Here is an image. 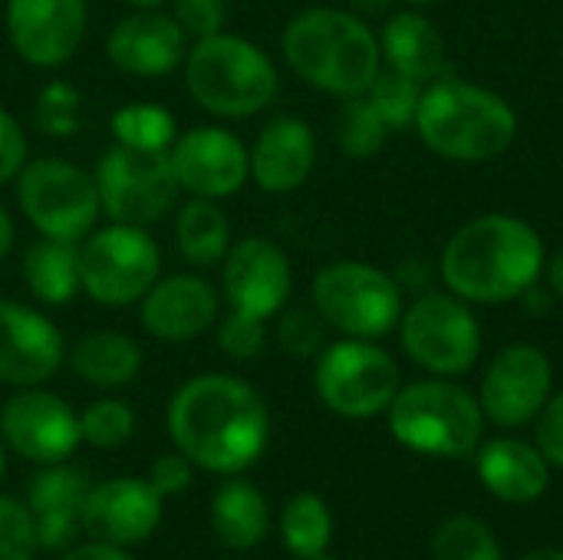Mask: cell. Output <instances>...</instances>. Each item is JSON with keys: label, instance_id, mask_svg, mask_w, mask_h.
<instances>
[{"label": "cell", "instance_id": "29", "mask_svg": "<svg viewBox=\"0 0 563 560\" xmlns=\"http://www.w3.org/2000/svg\"><path fill=\"white\" fill-rule=\"evenodd\" d=\"M23 281L40 304H69L79 294V244L36 238L23 254Z\"/></svg>", "mask_w": 563, "mask_h": 560}, {"label": "cell", "instance_id": "31", "mask_svg": "<svg viewBox=\"0 0 563 560\" xmlns=\"http://www.w3.org/2000/svg\"><path fill=\"white\" fill-rule=\"evenodd\" d=\"M115 145L135 149V152H172L178 139L175 116L158 102H125L109 119Z\"/></svg>", "mask_w": 563, "mask_h": 560}, {"label": "cell", "instance_id": "25", "mask_svg": "<svg viewBox=\"0 0 563 560\" xmlns=\"http://www.w3.org/2000/svg\"><path fill=\"white\" fill-rule=\"evenodd\" d=\"M211 531L231 551L257 548L271 531V505L264 492L247 479L228 475L211 502Z\"/></svg>", "mask_w": 563, "mask_h": 560}, {"label": "cell", "instance_id": "37", "mask_svg": "<svg viewBox=\"0 0 563 560\" xmlns=\"http://www.w3.org/2000/svg\"><path fill=\"white\" fill-rule=\"evenodd\" d=\"M277 343L287 356H320L327 347V320L317 310H287L277 323Z\"/></svg>", "mask_w": 563, "mask_h": 560}, {"label": "cell", "instance_id": "44", "mask_svg": "<svg viewBox=\"0 0 563 560\" xmlns=\"http://www.w3.org/2000/svg\"><path fill=\"white\" fill-rule=\"evenodd\" d=\"M56 560H132V554L125 548H115V545L89 541V545H76V548L59 551Z\"/></svg>", "mask_w": 563, "mask_h": 560}, {"label": "cell", "instance_id": "30", "mask_svg": "<svg viewBox=\"0 0 563 560\" xmlns=\"http://www.w3.org/2000/svg\"><path fill=\"white\" fill-rule=\"evenodd\" d=\"M284 548L297 560H320L333 538V515L327 502L313 492H300L284 505L280 515Z\"/></svg>", "mask_w": 563, "mask_h": 560}, {"label": "cell", "instance_id": "9", "mask_svg": "<svg viewBox=\"0 0 563 560\" xmlns=\"http://www.w3.org/2000/svg\"><path fill=\"white\" fill-rule=\"evenodd\" d=\"M313 310L327 320V327L356 337L379 340L402 320V290L399 284L363 261H336L327 264L313 277Z\"/></svg>", "mask_w": 563, "mask_h": 560}, {"label": "cell", "instance_id": "7", "mask_svg": "<svg viewBox=\"0 0 563 560\" xmlns=\"http://www.w3.org/2000/svg\"><path fill=\"white\" fill-rule=\"evenodd\" d=\"M162 277V251L148 228L109 221L79 244V290L99 307H132Z\"/></svg>", "mask_w": 563, "mask_h": 560}, {"label": "cell", "instance_id": "41", "mask_svg": "<svg viewBox=\"0 0 563 560\" xmlns=\"http://www.w3.org/2000/svg\"><path fill=\"white\" fill-rule=\"evenodd\" d=\"M26 155H30V142H26L23 125L0 106V185L20 175V168L26 165Z\"/></svg>", "mask_w": 563, "mask_h": 560}, {"label": "cell", "instance_id": "46", "mask_svg": "<svg viewBox=\"0 0 563 560\" xmlns=\"http://www.w3.org/2000/svg\"><path fill=\"white\" fill-rule=\"evenodd\" d=\"M548 281H551L554 294L563 297V251H558V254H554V261L548 264Z\"/></svg>", "mask_w": 563, "mask_h": 560}, {"label": "cell", "instance_id": "11", "mask_svg": "<svg viewBox=\"0 0 563 560\" xmlns=\"http://www.w3.org/2000/svg\"><path fill=\"white\" fill-rule=\"evenodd\" d=\"M313 386L330 413L343 419H373L396 399L399 366L373 340L346 337L323 347L317 356Z\"/></svg>", "mask_w": 563, "mask_h": 560}, {"label": "cell", "instance_id": "19", "mask_svg": "<svg viewBox=\"0 0 563 560\" xmlns=\"http://www.w3.org/2000/svg\"><path fill=\"white\" fill-rule=\"evenodd\" d=\"M162 502L148 479H109L89 488L79 525L92 541L132 548L158 531Z\"/></svg>", "mask_w": 563, "mask_h": 560}, {"label": "cell", "instance_id": "26", "mask_svg": "<svg viewBox=\"0 0 563 560\" xmlns=\"http://www.w3.org/2000/svg\"><path fill=\"white\" fill-rule=\"evenodd\" d=\"M383 56L389 59V69L409 76V79H432L442 73V59H445V40L439 33V26L416 13V10H402L396 17L386 20L383 26Z\"/></svg>", "mask_w": 563, "mask_h": 560}, {"label": "cell", "instance_id": "2", "mask_svg": "<svg viewBox=\"0 0 563 560\" xmlns=\"http://www.w3.org/2000/svg\"><path fill=\"white\" fill-rule=\"evenodd\" d=\"M544 271L541 234L511 215H482L462 224L442 254L445 287L465 304H508Z\"/></svg>", "mask_w": 563, "mask_h": 560}, {"label": "cell", "instance_id": "28", "mask_svg": "<svg viewBox=\"0 0 563 560\" xmlns=\"http://www.w3.org/2000/svg\"><path fill=\"white\" fill-rule=\"evenodd\" d=\"M172 231L178 254L198 271L221 264L224 254L231 251V221L224 208L211 198H191L178 205Z\"/></svg>", "mask_w": 563, "mask_h": 560}, {"label": "cell", "instance_id": "43", "mask_svg": "<svg viewBox=\"0 0 563 560\" xmlns=\"http://www.w3.org/2000/svg\"><path fill=\"white\" fill-rule=\"evenodd\" d=\"M538 449L548 465L563 469V389L558 396H548L544 409L538 413Z\"/></svg>", "mask_w": 563, "mask_h": 560}, {"label": "cell", "instance_id": "27", "mask_svg": "<svg viewBox=\"0 0 563 560\" xmlns=\"http://www.w3.org/2000/svg\"><path fill=\"white\" fill-rule=\"evenodd\" d=\"M73 373L96 389H122L142 373V347L119 330H92L69 353Z\"/></svg>", "mask_w": 563, "mask_h": 560}, {"label": "cell", "instance_id": "23", "mask_svg": "<svg viewBox=\"0 0 563 560\" xmlns=\"http://www.w3.org/2000/svg\"><path fill=\"white\" fill-rule=\"evenodd\" d=\"M247 162L257 188H264L267 195H287L300 188L317 165L313 129L297 116L271 119L247 149Z\"/></svg>", "mask_w": 563, "mask_h": 560}, {"label": "cell", "instance_id": "50", "mask_svg": "<svg viewBox=\"0 0 563 560\" xmlns=\"http://www.w3.org/2000/svg\"><path fill=\"white\" fill-rule=\"evenodd\" d=\"M3 475H7V446L0 439V482H3Z\"/></svg>", "mask_w": 563, "mask_h": 560}, {"label": "cell", "instance_id": "22", "mask_svg": "<svg viewBox=\"0 0 563 560\" xmlns=\"http://www.w3.org/2000/svg\"><path fill=\"white\" fill-rule=\"evenodd\" d=\"M92 482L86 472L56 462V465H43L30 488H26V508L36 528V545L40 551L59 554L66 548H73L76 535L82 531L79 518H82V502L89 495Z\"/></svg>", "mask_w": 563, "mask_h": 560}, {"label": "cell", "instance_id": "24", "mask_svg": "<svg viewBox=\"0 0 563 560\" xmlns=\"http://www.w3.org/2000/svg\"><path fill=\"white\" fill-rule=\"evenodd\" d=\"M475 469L482 485L508 502V505H531L548 488V459L538 446H528L521 439H492L478 446Z\"/></svg>", "mask_w": 563, "mask_h": 560}, {"label": "cell", "instance_id": "12", "mask_svg": "<svg viewBox=\"0 0 563 560\" xmlns=\"http://www.w3.org/2000/svg\"><path fill=\"white\" fill-rule=\"evenodd\" d=\"M402 350L412 363L439 376H459L482 353V327L455 294H422L402 310Z\"/></svg>", "mask_w": 563, "mask_h": 560}, {"label": "cell", "instance_id": "32", "mask_svg": "<svg viewBox=\"0 0 563 560\" xmlns=\"http://www.w3.org/2000/svg\"><path fill=\"white\" fill-rule=\"evenodd\" d=\"M435 560H505V551L492 528L472 515H452L432 538Z\"/></svg>", "mask_w": 563, "mask_h": 560}, {"label": "cell", "instance_id": "42", "mask_svg": "<svg viewBox=\"0 0 563 560\" xmlns=\"http://www.w3.org/2000/svg\"><path fill=\"white\" fill-rule=\"evenodd\" d=\"M191 462L175 449V452H168V455H158L155 462H152V469H148V485L162 495V498H175V495H181L188 485H191Z\"/></svg>", "mask_w": 563, "mask_h": 560}, {"label": "cell", "instance_id": "21", "mask_svg": "<svg viewBox=\"0 0 563 560\" xmlns=\"http://www.w3.org/2000/svg\"><path fill=\"white\" fill-rule=\"evenodd\" d=\"M109 63L139 79H158L185 66L188 56V36L175 23L172 13L162 10H132L122 17L106 40Z\"/></svg>", "mask_w": 563, "mask_h": 560}, {"label": "cell", "instance_id": "38", "mask_svg": "<svg viewBox=\"0 0 563 560\" xmlns=\"http://www.w3.org/2000/svg\"><path fill=\"white\" fill-rule=\"evenodd\" d=\"M40 551L30 508L0 495V560H33Z\"/></svg>", "mask_w": 563, "mask_h": 560}, {"label": "cell", "instance_id": "15", "mask_svg": "<svg viewBox=\"0 0 563 560\" xmlns=\"http://www.w3.org/2000/svg\"><path fill=\"white\" fill-rule=\"evenodd\" d=\"M294 287L290 257L267 238H244L231 244L221 261V300L228 310L271 320L284 310Z\"/></svg>", "mask_w": 563, "mask_h": 560}, {"label": "cell", "instance_id": "48", "mask_svg": "<svg viewBox=\"0 0 563 560\" xmlns=\"http://www.w3.org/2000/svg\"><path fill=\"white\" fill-rule=\"evenodd\" d=\"M125 3H132V10H162L168 0H125Z\"/></svg>", "mask_w": 563, "mask_h": 560}, {"label": "cell", "instance_id": "5", "mask_svg": "<svg viewBox=\"0 0 563 560\" xmlns=\"http://www.w3.org/2000/svg\"><path fill=\"white\" fill-rule=\"evenodd\" d=\"M185 86L205 112L221 119H247L277 99L280 76L274 59L257 43L221 30L195 40L188 50Z\"/></svg>", "mask_w": 563, "mask_h": 560}, {"label": "cell", "instance_id": "6", "mask_svg": "<svg viewBox=\"0 0 563 560\" xmlns=\"http://www.w3.org/2000/svg\"><path fill=\"white\" fill-rule=\"evenodd\" d=\"M386 413L396 442L419 455L468 459L482 446V432H485L482 403L455 383L422 380L406 389L399 386Z\"/></svg>", "mask_w": 563, "mask_h": 560}, {"label": "cell", "instance_id": "8", "mask_svg": "<svg viewBox=\"0 0 563 560\" xmlns=\"http://www.w3.org/2000/svg\"><path fill=\"white\" fill-rule=\"evenodd\" d=\"M13 182L16 205L40 238L79 244L102 215L92 172L66 158H26Z\"/></svg>", "mask_w": 563, "mask_h": 560}, {"label": "cell", "instance_id": "39", "mask_svg": "<svg viewBox=\"0 0 563 560\" xmlns=\"http://www.w3.org/2000/svg\"><path fill=\"white\" fill-rule=\"evenodd\" d=\"M267 340V320H254L244 314L228 310V317L218 323V347L231 360H254L264 353Z\"/></svg>", "mask_w": 563, "mask_h": 560}, {"label": "cell", "instance_id": "17", "mask_svg": "<svg viewBox=\"0 0 563 560\" xmlns=\"http://www.w3.org/2000/svg\"><path fill=\"white\" fill-rule=\"evenodd\" d=\"M551 380H554L551 360L538 347L531 343L505 347L492 360L482 380L478 403H482L485 419H492L501 429L528 426L544 409L551 396Z\"/></svg>", "mask_w": 563, "mask_h": 560}, {"label": "cell", "instance_id": "13", "mask_svg": "<svg viewBox=\"0 0 563 560\" xmlns=\"http://www.w3.org/2000/svg\"><path fill=\"white\" fill-rule=\"evenodd\" d=\"M0 439L13 455L33 465H56L79 449L82 432L79 416L66 399L40 386H26L3 403Z\"/></svg>", "mask_w": 563, "mask_h": 560}, {"label": "cell", "instance_id": "16", "mask_svg": "<svg viewBox=\"0 0 563 560\" xmlns=\"http://www.w3.org/2000/svg\"><path fill=\"white\" fill-rule=\"evenodd\" d=\"M172 168L191 198H231L251 178L247 145L221 125H195L172 145Z\"/></svg>", "mask_w": 563, "mask_h": 560}, {"label": "cell", "instance_id": "14", "mask_svg": "<svg viewBox=\"0 0 563 560\" xmlns=\"http://www.w3.org/2000/svg\"><path fill=\"white\" fill-rule=\"evenodd\" d=\"M86 23V0H7L3 7V26L13 53L36 69L69 63L82 46Z\"/></svg>", "mask_w": 563, "mask_h": 560}, {"label": "cell", "instance_id": "35", "mask_svg": "<svg viewBox=\"0 0 563 560\" xmlns=\"http://www.w3.org/2000/svg\"><path fill=\"white\" fill-rule=\"evenodd\" d=\"M79 432L92 449H122L135 432V413L122 399H96L79 416Z\"/></svg>", "mask_w": 563, "mask_h": 560}, {"label": "cell", "instance_id": "20", "mask_svg": "<svg viewBox=\"0 0 563 560\" xmlns=\"http://www.w3.org/2000/svg\"><path fill=\"white\" fill-rule=\"evenodd\" d=\"M221 290L201 274L158 277L139 300V320L162 343H188L218 323Z\"/></svg>", "mask_w": 563, "mask_h": 560}, {"label": "cell", "instance_id": "3", "mask_svg": "<svg viewBox=\"0 0 563 560\" xmlns=\"http://www.w3.org/2000/svg\"><path fill=\"white\" fill-rule=\"evenodd\" d=\"M287 66L320 92L363 96L383 69L379 36L356 13L313 7L297 13L280 36Z\"/></svg>", "mask_w": 563, "mask_h": 560}, {"label": "cell", "instance_id": "1", "mask_svg": "<svg viewBox=\"0 0 563 560\" xmlns=\"http://www.w3.org/2000/svg\"><path fill=\"white\" fill-rule=\"evenodd\" d=\"M168 436L195 469L241 475L267 449L271 413L251 383L228 373H201L175 389Z\"/></svg>", "mask_w": 563, "mask_h": 560}, {"label": "cell", "instance_id": "36", "mask_svg": "<svg viewBox=\"0 0 563 560\" xmlns=\"http://www.w3.org/2000/svg\"><path fill=\"white\" fill-rule=\"evenodd\" d=\"M82 122V96L69 83H46L33 102V125L43 135L69 139Z\"/></svg>", "mask_w": 563, "mask_h": 560}, {"label": "cell", "instance_id": "34", "mask_svg": "<svg viewBox=\"0 0 563 560\" xmlns=\"http://www.w3.org/2000/svg\"><path fill=\"white\" fill-rule=\"evenodd\" d=\"M366 99L373 102V109L393 132V129H406L416 122L422 89H419V79H409L396 69H379V76L366 89Z\"/></svg>", "mask_w": 563, "mask_h": 560}, {"label": "cell", "instance_id": "33", "mask_svg": "<svg viewBox=\"0 0 563 560\" xmlns=\"http://www.w3.org/2000/svg\"><path fill=\"white\" fill-rule=\"evenodd\" d=\"M386 135H389V125L379 119L366 92L343 99L340 116H336V142L350 158H373L386 145Z\"/></svg>", "mask_w": 563, "mask_h": 560}, {"label": "cell", "instance_id": "10", "mask_svg": "<svg viewBox=\"0 0 563 560\" xmlns=\"http://www.w3.org/2000/svg\"><path fill=\"white\" fill-rule=\"evenodd\" d=\"M92 178L109 221L148 228L178 208L181 185L168 152H135L112 142L99 155Z\"/></svg>", "mask_w": 563, "mask_h": 560}, {"label": "cell", "instance_id": "18", "mask_svg": "<svg viewBox=\"0 0 563 560\" xmlns=\"http://www.w3.org/2000/svg\"><path fill=\"white\" fill-rule=\"evenodd\" d=\"M66 363L59 327L16 300L0 297V383L26 389L43 386Z\"/></svg>", "mask_w": 563, "mask_h": 560}, {"label": "cell", "instance_id": "49", "mask_svg": "<svg viewBox=\"0 0 563 560\" xmlns=\"http://www.w3.org/2000/svg\"><path fill=\"white\" fill-rule=\"evenodd\" d=\"M521 560H563V551H534V554Z\"/></svg>", "mask_w": 563, "mask_h": 560}, {"label": "cell", "instance_id": "40", "mask_svg": "<svg viewBox=\"0 0 563 560\" xmlns=\"http://www.w3.org/2000/svg\"><path fill=\"white\" fill-rule=\"evenodd\" d=\"M175 23L185 30L188 40H205L224 30L228 23V0H168Z\"/></svg>", "mask_w": 563, "mask_h": 560}, {"label": "cell", "instance_id": "51", "mask_svg": "<svg viewBox=\"0 0 563 560\" xmlns=\"http://www.w3.org/2000/svg\"><path fill=\"white\" fill-rule=\"evenodd\" d=\"M406 3H435V0H406Z\"/></svg>", "mask_w": 563, "mask_h": 560}, {"label": "cell", "instance_id": "47", "mask_svg": "<svg viewBox=\"0 0 563 560\" xmlns=\"http://www.w3.org/2000/svg\"><path fill=\"white\" fill-rule=\"evenodd\" d=\"M356 7L366 10V13H383L389 7V0H356Z\"/></svg>", "mask_w": 563, "mask_h": 560}, {"label": "cell", "instance_id": "45", "mask_svg": "<svg viewBox=\"0 0 563 560\" xmlns=\"http://www.w3.org/2000/svg\"><path fill=\"white\" fill-rule=\"evenodd\" d=\"M13 241H16V224H13L10 211L3 208V201H0V257H7L13 251Z\"/></svg>", "mask_w": 563, "mask_h": 560}, {"label": "cell", "instance_id": "4", "mask_svg": "<svg viewBox=\"0 0 563 560\" xmlns=\"http://www.w3.org/2000/svg\"><path fill=\"white\" fill-rule=\"evenodd\" d=\"M412 125L435 155L452 162H488L518 135L515 109L498 92L462 79L429 86Z\"/></svg>", "mask_w": 563, "mask_h": 560}]
</instances>
